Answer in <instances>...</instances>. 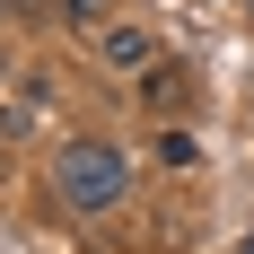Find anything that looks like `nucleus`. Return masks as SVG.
Returning a JSON list of instances; mask_svg holds the SVG:
<instances>
[{
    "instance_id": "nucleus-1",
    "label": "nucleus",
    "mask_w": 254,
    "mask_h": 254,
    "mask_svg": "<svg viewBox=\"0 0 254 254\" xmlns=\"http://www.w3.org/2000/svg\"><path fill=\"white\" fill-rule=\"evenodd\" d=\"M53 184H62V202H70V210H114V202L131 193V158L105 149V140H79V149L53 158Z\"/></svg>"
},
{
    "instance_id": "nucleus-2",
    "label": "nucleus",
    "mask_w": 254,
    "mask_h": 254,
    "mask_svg": "<svg viewBox=\"0 0 254 254\" xmlns=\"http://www.w3.org/2000/svg\"><path fill=\"white\" fill-rule=\"evenodd\" d=\"M97 53H105V70H149L158 35H149V18H114V26H97Z\"/></svg>"
},
{
    "instance_id": "nucleus-3",
    "label": "nucleus",
    "mask_w": 254,
    "mask_h": 254,
    "mask_svg": "<svg viewBox=\"0 0 254 254\" xmlns=\"http://www.w3.org/2000/svg\"><path fill=\"white\" fill-rule=\"evenodd\" d=\"M193 97H202V88H193L184 62H149V70H140V105H149V114H184Z\"/></svg>"
},
{
    "instance_id": "nucleus-4",
    "label": "nucleus",
    "mask_w": 254,
    "mask_h": 254,
    "mask_svg": "<svg viewBox=\"0 0 254 254\" xmlns=\"http://www.w3.org/2000/svg\"><path fill=\"white\" fill-rule=\"evenodd\" d=\"M53 9H62V26H79V35L114 26V0H53Z\"/></svg>"
},
{
    "instance_id": "nucleus-5",
    "label": "nucleus",
    "mask_w": 254,
    "mask_h": 254,
    "mask_svg": "<svg viewBox=\"0 0 254 254\" xmlns=\"http://www.w3.org/2000/svg\"><path fill=\"white\" fill-rule=\"evenodd\" d=\"M0 167H9V158H0Z\"/></svg>"
}]
</instances>
